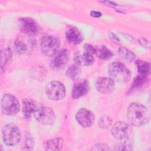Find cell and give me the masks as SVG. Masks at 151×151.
I'll return each mask as SVG.
<instances>
[{
	"label": "cell",
	"instance_id": "6da1fadb",
	"mask_svg": "<svg viewBox=\"0 0 151 151\" xmlns=\"http://www.w3.org/2000/svg\"><path fill=\"white\" fill-rule=\"evenodd\" d=\"M129 122L134 126H141L148 123L150 114L147 108L138 103H131L127 112Z\"/></svg>",
	"mask_w": 151,
	"mask_h": 151
},
{
	"label": "cell",
	"instance_id": "7a4b0ae2",
	"mask_svg": "<svg viewBox=\"0 0 151 151\" xmlns=\"http://www.w3.org/2000/svg\"><path fill=\"white\" fill-rule=\"evenodd\" d=\"M110 78L114 81L126 83L130 79V70L123 64L119 62L111 63L108 68Z\"/></svg>",
	"mask_w": 151,
	"mask_h": 151
},
{
	"label": "cell",
	"instance_id": "3957f363",
	"mask_svg": "<svg viewBox=\"0 0 151 151\" xmlns=\"http://www.w3.org/2000/svg\"><path fill=\"white\" fill-rule=\"evenodd\" d=\"M96 54L95 48L90 44L84 45L83 50L77 51L74 54V60L79 66H88L94 61V55Z\"/></svg>",
	"mask_w": 151,
	"mask_h": 151
},
{
	"label": "cell",
	"instance_id": "277c9868",
	"mask_svg": "<svg viewBox=\"0 0 151 151\" xmlns=\"http://www.w3.org/2000/svg\"><path fill=\"white\" fill-rule=\"evenodd\" d=\"M2 139L5 144L12 146L18 144L21 138V133L19 128L13 123L5 125L2 129Z\"/></svg>",
	"mask_w": 151,
	"mask_h": 151
},
{
	"label": "cell",
	"instance_id": "5b68a950",
	"mask_svg": "<svg viewBox=\"0 0 151 151\" xmlns=\"http://www.w3.org/2000/svg\"><path fill=\"white\" fill-rule=\"evenodd\" d=\"M1 111L8 116L17 114L19 110V103L18 99L12 94H5L1 100Z\"/></svg>",
	"mask_w": 151,
	"mask_h": 151
},
{
	"label": "cell",
	"instance_id": "8992f818",
	"mask_svg": "<svg viewBox=\"0 0 151 151\" xmlns=\"http://www.w3.org/2000/svg\"><path fill=\"white\" fill-rule=\"evenodd\" d=\"M60 41L58 37L52 35L44 37L41 42V49L42 53L47 56L55 55L59 49Z\"/></svg>",
	"mask_w": 151,
	"mask_h": 151
},
{
	"label": "cell",
	"instance_id": "52a82bcc",
	"mask_svg": "<svg viewBox=\"0 0 151 151\" xmlns=\"http://www.w3.org/2000/svg\"><path fill=\"white\" fill-rule=\"evenodd\" d=\"M45 93L50 100H61L65 94V87L63 84L60 81H50L45 86Z\"/></svg>",
	"mask_w": 151,
	"mask_h": 151
},
{
	"label": "cell",
	"instance_id": "ba28073f",
	"mask_svg": "<svg viewBox=\"0 0 151 151\" xmlns=\"http://www.w3.org/2000/svg\"><path fill=\"white\" fill-rule=\"evenodd\" d=\"M35 119L44 125L52 124L55 120L54 111L49 107L39 106L34 114Z\"/></svg>",
	"mask_w": 151,
	"mask_h": 151
},
{
	"label": "cell",
	"instance_id": "9c48e42d",
	"mask_svg": "<svg viewBox=\"0 0 151 151\" xmlns=\"http://www.w3.org/2000/svg\"><path fill=\"white\" fill-rule=\"evenodd\" d=\"M29 37L31 36L25 35L24 37L22 36L17 38L14 44L15 50L17 54H23L32 50L35 41Z\"/></svg>",
	"mask_w": 151,
	"mask_h": 151
},
{
	"label": "cell",
	"instance_id": "30bf717a",
	"mask_svg": "<svg viewBox=\"0 0 151 151\" xmlns=\"http://www.w3.org/2000/svg\"><path fill=\"white\" fill-rule=\"evenodd\" d=\"M131 126L125 122H117L111 128L112 135L117 140L127 139L132 133Z\"/></svg>",
	"mask_w": 151,
	"mask_h": 151
},
{
	"label": "cell",
	"instance_id": "8fae6325",
	"mask_svg": "<svg viewBox=\"0 0 151 151\" xmlns=\"http://www.w3.org/2000/svg\"><path fill=\"white\" fill-rule=\"evenodd\" d=\"M70 58V52L67 49H63L55 54L51 60L50 66L54 70L62 69L68 63Z\"/></svg>",
	"mask_w": 151,
	"mask_h": 151
},
{
	"label": "cell",
	"instance_id": "7c38bea8",
	"mask_svg": "<svg viewBox=\"0 0 151 151\" xmlns=\"http://www.w3.org/2000/svg\"><path fill=\"white\" fill-rule=\"evenodd\" d=\"M76 119L83 127H88L93 125L95 116L90 110L85 108H81L77 112Z\"/></svg>",
	"mask_w": 151,
	"mask_h": 151
},
{
	"label": "cell",
	"instance_id": "4fadbf2b",
	"mask_svg": "<svg viewBox=\"0 0 151 151\" xmlns=\"http://www.w3.org/2000/svg\"><path fill=\"white\" fill-rule=\"evenodd\" d=\"M19 26L21 31L27 35L33 36L38 32V26L37 22L30 18H20Z\"/></svg>",
	"mask_w": 151,
	"mask_h": 151
},
{
	"label": "cell",
	"instance_id": "5bb4252c",
	"mask_svg": "<svg viewBox=\"0 0 151 151\" xmlns=\"http://www.w3.org/2000/svg\"><path fill=\"white\" fill-rule=\"evenodd\" d=\"M96 88L101 93H111L114 91L115 88L114 81L110 78L100 77L96 82Z\"/></svg>",
	"mask_w": 151,
	"mask_h": 151
},
{
	"label": "cell",
	"instance_id": "9a60e30c",
	"mask_svg": "<svg viewBox=\"0 0 151 151\" xmlns=\"http://www.w3.org/2000/svg\"><path fill=\"white\" fill-rule=\"evenodd\" d=\"M89 90L88 82L86 80H81L76 83L73 88L72 97L77 99L86 95Z\"/></svg>",
	"mask_w": 151,
	"mask_h": 151
},
{
	"label": "cell",
	"instance_id": "2e32d148",
	"mask_svg": "<svg viewBox=\"0 0 151 151\" xmlns=\"http://www.w3.org/2000/svg\"><path fill=\"white\" fill-rule=\"evenodd\" d=\"M65 37L68 42L74 45L79 44L83 41V35L75 27L68 28L65 32Z\"/></svg>",
	"mask_w": 151,
	"mask_h": 151
},
{
	"label": "cell",
	"instance_id": "e0dca14e",
	"mask_svg": "<svg viewBox=\"0 0 151 151\" xmlns=\"http://www.w3.org/2000/svg\"><path fill=\"white\" fill-rule=\"evenodd\" d=\"M38 106V104L34 100L31 99H25L23 101L22 107V111L25 117L27 119L31 118V117L34 115Z\"/></svg>",
	"mask_w": 151,
	"mask_h": 151
},
{
	"label": "cell",
	"instance_id": "ac0fdd59",
	"mask_svg": "<svg viewBox=\"0 0 151 151\" xmlns=\"http://www.w3.org/2000/svg\"><path fill=\"white\" fill-rule=\"evenodd\" d=\"M64 141L61 137L48 140L44 143V147L46 150H59L63 146Z\"/></svg>",
	"mask_w": 151,
	"mask_h": 151
},
{
	"label": "cell",
	"instance_id": "d6986e66",
	"mask_svg": "<svg viewBox=\"0 0 151 151\" xmlns=\"http://www.w3.org/2000/svg\"><path fill=\"white\" fill-rule=\"evenodd\" d=\"M96 55L102 60H109L113 56L112 52L105 45H99L96 48Z\"/></svg>",
	"mask_w": 151,
	"mask_h": 151
},
{
	"label": "cell",
	"instance_id": "ffe728a7",
	"mask_svg": "<svg viewBox=\"0 0 151 151\" xmlns=\"http://www.w3.org/2000/svg\"><path fill=\"white\" fill-rule=\"evenodd\" d=\"M118 54L120 57L125 61L132 62L136 58L135 54L126 47H120L118 50Z\"/></svg>",
	"mask_w": 151,
	"mask_h": 151
},
{
	"label": "cell",
	"instance_id": "44dd1931",
	"mask_svg": "<svg viewBox=\"0 0 151 151\" xmlns=\"http://www.w3.org/2000/svg\"><path fill=\"white\" fill-rule=\"evenodd\" d=\"M136 65L140 75L147 76L150 70V65L147 62L143 60H138L136 61Z\"/></svg>",
	"mask_w": 151,
	"mask_h": 151
},
{
	"label": "cell",
	"instance_id": "7402d4cb",
	"mask_svg": "<svg viewBox=\"0 0 151 151\" xmlns=\"http://www.w3.org/2000/svg\"><path fill=\"white\" fill-rule=\"evenodd\" d=\"M147 76H144L139 74L133 80V83H132L131 88L130 89V91L136 90L137 89L140 88L146 82Z\"/></svg>",
	"mask_w": 151,
	"mask_h": 151
},
{
	"label": "cell",
	"instance_id": "603a6c76",
	"mask_svg": "<svg viewBox=\"0 0 151 151\" xmlns=\"http://www.w3.org/2000/svg\"><path fill=\"white\" fill-rule=\"evenodd\" d=\"M80 71V68L78 65L73 64L68 68L67 70L66 71L65 75L69 78L74 80L76 77V76L78 75Z\"/></svg>",
	"mask_w": 151,
	"mask_h": 151
},
{
	"label": "cell",
	"instance_id": "cb8c5ba5",
	"mask_svg": "<svg viewBox=\"0 0 151 151\" xmlns=\"http://www.w3.org/2000/svg\"><path fill=\"white\" fill-rule=\"evenodd\" d=\"M132 149V145L127 139L120 140L119 143L116 146V150H130Z\"/></svg>",
	"mask_w": 151,
	"mask_h": 151
},
{
	"label": "cell",
	"instance_id": "d4e9b609",
	"mask_svg": "<svg viewBox=\"0 0 151 151\" xmlns=\"http://www.w3.org/2000/svg\"><path fill=\"white\" fill-rule=\"evenodd\" d=\"M12 57L11 52L9 49L7 48L4 50H2L1 52V70H2L3 67L6 65V63L11 59Z\"/></svg>",
	"mask_w": 151,
	"mask_h": 151
},
{
	"label": "cell",
	"instance_id": "484cf974",
	"mask_svg": "<svg viewBox=\"0 0 151 151\" xmlns=\"http://www.w3.org/2000/svg\"><path fill=\"white\" fill-rule=\"evenodd\" d=\"M112 123V119L109 116H103L99 120V125L101 128L106 129L111 126Z\"/></svg>",
	"mask_w": 151,
	"mask_h": 151
},
{
	"label": "cell",
	"instance_id": "4316f807",
	"mask_svg": "<svg viewBox=\"0 0 151 151\" xmlns=\"http://www.w3.org/2000/svg\"><path fill=\"white\" fill-rule=\"evenodd\" d=\"M91 150H109L110 148L105 143H99L93 145L91 149Z\"/></svg>",
	"mask_w": 151,
	"mask_h": 151
},
{
	"label": "cell",
	"instance_id": "83f0119b",
	"mask_svg": "<svg viewBox=\"0 0 151 151\" xmlns=\"http://www.w3.org/2000/svg\"><path fill=\"white\" fill-rule=\"evenodd\" d=\"M109 37L110 38V40L113 42H114V43H115L116 44H119L120 41H119V38L117 37V36L114 34H113V32H109Z\"/></svg>",
	"mask_w": 151,
	"mask_h": 151
},
{
	"label": "cell",
	"instance_id": "f1b7e54d",
	"mask_svg": "<svg viewBox=\"0 0 151 151\" xmlns=\"http://www.w3.org/2000/svg\"><path fill=\"white\" fill-rule=\"evenodd\" d=\"M139 42L144 47H150V42L149 41H147L146 40H145V38H141L139 40Z\"/></svg>",
	"mask_w": 151,
	"mask_h": 151
},
{
	"label": "cell",
	"instance_id": "f546056e",
	"mask_svg": "<svg viewBox=\"0 0 151 151\" xmlns=\"http://www.w3.org/2000/svg\"><path fill=\"white\" fill-rule=\"evenodd\" d=\"M90 15L95 18H98L100 17L101 15V13L99 12V11H91L90 12Z\"/></svg>",
	"mask_w": 151,
	"mask_h": 151
}]
</instances>
